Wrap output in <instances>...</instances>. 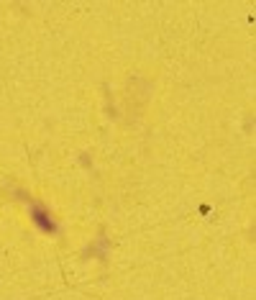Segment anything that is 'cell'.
<instances>
[{"mask_svg": "<svg viewBox=\"0 0 256 300\" xmlns=\"http://www.w3.org/2000/svg\"><path fill=\"white\" fill-rule=\"evenodd\" d=\"M34 218L39 221V226H41V228H46V231H54V223H52V218H49V216H44L39 208H34Z\"/></svg>", "mask_w": 256, "mask_h": 300, "instance_id": "6da1fadb", "label": "cell"}]
</instances>
